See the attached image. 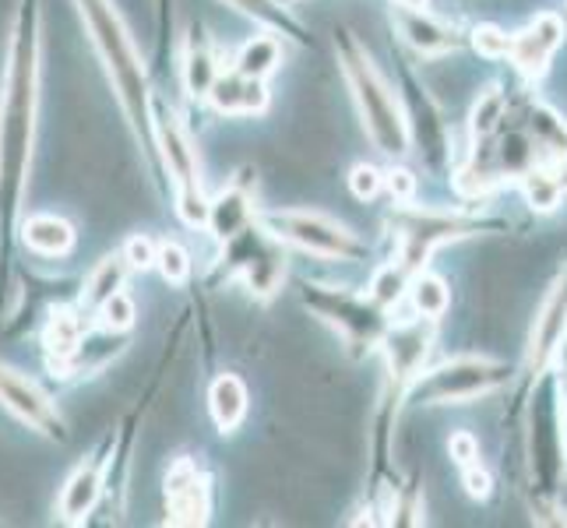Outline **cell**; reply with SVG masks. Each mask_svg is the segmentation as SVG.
<instances>
[{"mask_svg":"<svg viewBox=\"0 0 567 528\" xmlns=\"http://www.w3.org/2000/svg\"><path fill=\"white\" fill-rule=\"evenodd\" d=\"M39 113V0H18L0 85V244L22 215Z\"/></svg>","mask_w":567,"mask_h":528,"instance_id":"6da1fadb","label":"cell"},{"mask_svg":"<svg viewBox=\"0 0 567 528\" xmlns=\"http://www.w3.org/2000/svg\"><path fill=\"white\" fill-rule=\"evenodd\" d=\"M78 14L92 35L95 50L103 56V68L110 74V82L121 95V106L131 121L134 138L142 142V148L152 155H159L155 148V124H152V92H148V77H145V64L138 50H134V39L127 32V25L121 22V14L110 4V0H74Z\"/></svg>","mask_w":567,"mask_h":528,"instance_id":"7a4b0ae2","label":"cell"},{"mask_svg":"<svg viewBox=\"0 0 567 528\" xmlns=\"http://www.w3.org/2000/svg\"><path fill=\"white\" fill-rule=\"evenodd\" d=\"M336 53L349 82V92H353V103L360 110L363 131L370 134V142L378 145V152L399 159V155H405L409 145H413L402 100L395 95V89L388 85V77L378 71L374 56L367 53V46L349 29L336 32Z\"/></svg>","mask_w":567,"mask_h":528,"instance_id":"3957f363","label":"cell"},{"mask_svg":"<svg viewBox=\"0 0 567 528\" xmlns=\"http://www.w3.org/2000/svg\"><path fill=\"white\" fill-rule=\"evenodd\" d=\"M525 458H529L533 511L539 521L557 515V494L567 476V441H564V398L554 370L536 377L529 405V434H525Z\"/></svg>","mask_w":567,"mask_h":528,"instance_id":"277c9868","label":"cell"},{"mask_svg":"<svg viewBox=\"0 0 567 528\" xmlns=\"http://www.w3.org/2000/svg\"><path fill=\"white\" fill-rule=\"evenodd\" d=\"M391 237H395V265L402 276L413 279L416 271L426 268V261L434 258V250L444 244H455L462 237H473V232L483 229L480 219H468V215L458 211H437V208H413L402 205L395 215H391Z\"/></svg>","mask_w":567,"mask_h":528,"instance_id":"5b68a950","label":"cell"},{"mask_svg":"<svg viewBox=\"0 0 567 528\" xmlns=\"http://www.w3.org/2000/svg\"><path fill=\"white\" fill-rule=\"evenodd\" d=\"M512 381V366L486 356H458L434 370H420L405 387V398L416 405H465L501 391Z\"/></svg>","mask_w":567,"mask_h":528,"instance_id":"8992f818","label":"cell"},{"mask_svg":"<svg viewBox=\"0 0 567 528\" xmlns=\"http://www.w3.org/2000/svg\"><path fill=\"white\" fill-rule=\"evenodd\" d=\"M303 307L339 331V339L353 356H367L370 349L381 345V335L388 331V307H381L374 297L336 289V286H303Z\"/></svg>","mask_w":567,"mask_h":528,"instance_id":"52a82bcc","label":"cell"},{"mask_svg":"<svg viewBox=\"0 0 567 528\" xmlns=\"http://www.w3.org/2000/svg\"><path fill=\"white\" fill-rule=\"evenodd\" d=\"M261 226L276 240L300 247L307 253H315V258H328V261H363L367 258V244L357 237V232L336 219H328L321 211H300V208L265 211Z\"/></svg>","mask_w":567,"mask_h":528,"instance_id":"ba28073f","label":"cell"},{"mask_svg":"<svg viewBox=\"0 0 567 528\" xmlns=\"http://www.w3.org/2000/svg\"><path fill=\"white\" fill-rule=\"evenodd\" d=\"M152 124H155V148H159V159L173 173V184H177L181 219L198 229L208 222V198L202 190V166H198V152H194L190 134L169 110L152 113Z\"/></svg>","mask_w":567,"mask_h":528,"instance_id":"9c48e42d","label":"cell"},{"mask_svg":"<svg viewBox=\"0 0 567 528\" xmlns=\"http://www.w3.org/2000/svg\"><path fill=\"white\" fill-rule=\"evenodd\" d=\"M226 253V271L240 276L247 282V289L258 300L276 297L282 279H286V250L282 240H276L265 226L247 222L240 232H233L229 240H223Z\"/></svg>","mask_w":567,"mask_h":528,"instance_id":"30bf717a","label":"cell"},{"mask_svg":"<svg viewBox=\"0 0 567 528\" xmlns=\"http://www.w3.org/2000/svg\"><path fill=\"white\" fill-rule=\"evenodd\" d=\"M430 345H434V318H413V321H399L388 324V331L381 335V349L388 356V374H391V387L384 395V420L381 426L391 420V408L399 413V405L405 398V387L416 381V374L423 370Z\"/></svg>","mask_w":567,"mask_h":528,"instance_id":"8fae6325","label":"cell"},{"mask_svg":"<svg viewBox=\"0 0 567 528\" xmlns=\"http://www.w3.org/2000/svg\"><path fill=\"white\" fill-rule=\"evenodd\" d=\"M0 405L8 413L25 423L35 434H43L50 441H64V416L56 413V405L50 402V395L35 381H29L25 374H18L8 363H0Z\"/></svg>","mask_w":567,"mask_h":528,"instance_id":"7c38bea8","label":"cell"},{"mask_svg":"<svg viewBox=\"0 0 567 528\" xmlns=\"http://www.w3.org/2000/svg\"><path fill=\"white\" fill-rule=\"evenodd\" d=\"M564 35H567L564 18L546 11L536 18V22H529L522 32H515L512 39H507V61L515 64V71L522 77L536 82V77H543L546 71H550L557 50L564 46Z\"/></svg>","mask_w":567,"mask_h":528,"instance_id":"4fadbf2b","label":"cell"},{"mask_svg":"<svg viewBox=\"0 0 567 528\" xmlns=\"http://www.w3.org/2000/svg\"><path fill=\"white\" fill-rule=\"evenodd\" d=\"M166 521L205 525L208 521V479L194 458H177L166 473Z\"/></svg>","mask_w":567,"mask_h":528,"instance_id":"5bb4252c","label":"cell"},{"mask_svg":"<svg viewBox=\"0 0 567 528\" xmlns=\"http://www.w3.org/2000/svg\"><path fill=\"white\" fill-rule=\"evenodd\" d=\"M564 339H567V268L554 282L550 297L543 300L536 328H533V342H529V374H533V381L543 374V370H550L554 352L560 349Z\"/></svg>","mask_w":567,"mask_h":528,"instance_id":"9a60e30c","label":"cell"},{"mask_svg":"<svg viewBox=\"0 0 567 528\" xmlns=\"http://www.w3.org/2000/svg\"><path fill=\"white\" fill-rule=\"evenodd\" d=\"M391 22H395V29L402 32L405 43L423 56H441V53H452L462 46V35L452 25L430 18L423 8H395Z\"/></svg>","mask_w":567,"mask_h":528,"instance_id":"2e32d148","label":"cell"},{"mask_svg":"<svg viewBox=\"0 0 567 528\" xmlns=\"http://www.w3.org/2000/svg\"><path fill=\"white\" fill-rule=\"evenodd\" d=\"M205 100L223 116H258L268 110V89L261 77H247L240 71H233L215 77Z\"/></svg>","mask_w":567,"mask_h":528,"instance_id":"e0dca14e","label":"cell"},{"mask_svg":"<svg viewBox=\"0 0 567 528\" xmlns=\"http://www.w3.org/2000/svg\"><path fill=\"white\" fill-rule=\"evenodd\" d=\"M85 318L82 310L74 307H61L53 310V318L43 328V349H47V360L53 370H68L71 360L78 356V349L85 342Z\"/></svg>","mask_w":567,"mask_h":528,"instance_id":"ac0fdd59","label":"cell"},{"mask_svg":"<svg viewBox=\"0 0 567 528\" xmlns=\"http://www.w3.org/2000/svg\"><path fill=\"white\" fill-rule=\"evenodd\" d=\"M103 465L106 462L100 455V458H92V462H82L68 476L61 504H56V511H61L64 521H82L95 507V500H100V494H103Z\"/></svg>","mask_w":567,"mask_h":528,"instance_id":"d6986e66","label":"cell"},{"mask_svg":"<svg viewBox=\"0 0 567 528\" xmlns=\"http://www.w3.org/2000/svg\"><path fill=\"white\" fill-rule=\"evenodd\" d=\"M22 240L43 258H64L74 247V226L61 215H29L22 222Z\"/></svg>","mask_w":567,"mask_h":528,"instance_id":"ffe728a7","label":"cell"},{"mask_svg":"<svg viewBox=\"0 0 567 528\" xmlns=\"http://www.w3.org/2000/svg\"><path fill=\"white\" fill-rule=\"evenodd\" d=\"M219 56H215L212 50V39L194 29L190 32V43H187V53H184V82H187V92L194 95V100H205L212 82L219 77Z\"/></svg>","mask_w":567,"mask_h":528,"instance_id":"44dd1931","label":"cell"},{"mask_svg":"<svg viewBox=\"0 0 567 528\" xmlns=\"http://www.w3.org/2000/svg\"><path fill=\"white\" fill-rule=\"evenodd\" d=\"M247 222H254V205L240 187H226L219 198L208 201V229L215 240H229L233 232H240Z\"/></svg>","mask_w":567,"mask_h":528,"instance_id":"7402d4cb","label":"cell"},{"mask_svg":"<svg viewBox=\"0 0 567 528\" xmlns=\"http://www.w3.org/2000/svg\"><path fill=\"white\" fill-rule=\"evenodd\" d=\"M208 408H212V420L223 434H233L244 416H247V387L237 374H223L215 377L212 391H208Z\"/></svg>","mask_w":567,"mask_h":528,"instance_id":"603a6c76","label":"cell"},{"mask_svg":"<svg viewBox=\"0 0 567 528\" xmlns=\"http://www.w3.org/2000/svg\"><path fill=\"white\" fill-rule=\"evenodd\" d=\"M226 4H233L240 14L254 18V22H261L268 32L292 35V39H300V43H307L303 25L289 14V8L282 4V0H226Z\"/></svg>","mask_w":567,"mask_h":528,"instance_id":"cb8c5ba5","label":"cell"},{"mask_svg":"<svg viewBox=\"0 0 567 528\" xmlns=\"http://www.w3.org/2000/svg\"><path fill=\"white\" fill-rule=\"evenodd\" d=\"M279 64H282V43H279V35L268 32V29L261 35L247 39V43L240 46V53H237V71L247 74V77H261V82Z\"/></svg>","mask_w":567,"mask_h":528,"instance_id":"d4e9b609","label":"cell"},{"mask_svg":"<svg viewBox=\"0 0 567 528\" xmlns=\"http://www.w3.org/2000/svg\"><path fill=\"white\" fill-rule=\"evenodd\" d=\"M127 261L124 253H110L100 265L92 268V276L85 282V307H100L103 300H110L113 292L124 289V279H127Z\"/></svg>","mask_w":567,"mask_h":528,"instance_id":"484cf974","label":"cell"},{"mask_svg":"<svg viewBox=\"0 0 567 528\" xmlns=\"http://www.w3.org/2000/svg\"><path fill=\"white\" fill-rule=\"evenodd\" d=\"M409 300H413V310L420 318H441L447 303H452V292H447V282L430 276V271H416L413 279H409Z\"/></svg>","mask_w":567,"mask_h":528,"instance_id":"4316f807","label":"cell"},{"mask_svg":"<svg viewBox=\"0 0 567 528\" xmlns=\"http://www.w3.org/2000/svg\"><path fill=\"white\" fill-rule=\"evenodd\" d=\"M155 268L163 271V279H166V282L181 286V282H187V276H190V258H187V250H184L181 244L163 240L159 247H155Z\"/></svg>","mask_w":567,"mask_h":528,"instance_id":"83f0119b","label":"cell"},{"mask_svg":"<svg viewBox=\"0 0 567 528\" xmlns=\"http://www.w3.org/2000/svg\"><path fill=\"white\" fill-rule=\"evenodd\" d=\"M95 314H100V324L106 331H127L134 324V318H138V310H134V300L121 289V292H113L110 300H103L100 307H95Z\"/></svg>","mask_w":567,"mask_h":528,"instance_id":"f1b7e54d","label":"cell"},{"mask_svg":"<svg viewBox=\"0 0 567 528\" xmlns=\"http://www.w3.org/2000/svg\"><path fill=\"white\" fill-rule=\"evenodd\" d=\"M349 187H353L360 201H370L384 187V173L370 163H360V166H353V173H349Z\"/></svg>","mask_w":567,"mask_h":528,"instance_id":"f546056e","label":"cell"},{"mask_svg":"<svg viewBox=\"0 0 567 528\" xmlns=\"http://www.w3.org/2000/svg\"><path fill=\"white\" fill-rule=\"evenodd\" d=\"M507 32H501L497 25H480L473 32V46L483 53V56H491V61H501V56H507Z\"/></svg>","mask_w":567,"mask_h":528,"instance_id":"4dcf8cb0","label":"cell"},{"mask_svg":"<svg viewBox=\"0 0 567 528\" xmlns=\"http://www.w3.org/2000/svg\"><path fill=\"white\" fill-rule=\"evenodd\" d=\"M155 247H159V244H152L148 237H142V232H138V237H131L127 244H124V261L131 265V268H155Z\"/></svg>","mask_w":567,"mask_h":528,"instance_id":"1f68e13d","label":"cell"},{"mask_svg":"<svg viewBox=\"0 0 567 528\" xmlns=\"http://www.w3.org/2000/svg\"><path fill=\"white\" fill-rule=\"evenodd\" d=\"M384 184L391 190V198H395V205H409V201H413L416 176L409 173V169H391V173H384Z\"/></svg>","mask_w":567,"mask_h":528,"instance_id":"d6a6232c","label":"cell"},{"mask_svg":"<svg viewBox=\"0 0 567 528\" xmlns=\"http://www.w3.org/2000/svg\"><path fill=\"white\" fill-rule=\"evenodd\" d=\"M462 473H465V490H468V497H476V500H486V497H491L494 479H491V473H486V468H483L480 462L465 465Z\"/></svg>","mask_w":567,"mask_h":528,"instance_id":"836d02e7","label":"cell"},{"mask_svg":"<svg viewBox=\"0 0 567 528\" xmlns=\"http://www.w3.org/2000/svg\"><path fill=\"white\" fill-rule=\"evenodd\" d=\"M447 452H452V458L465 468V465H473L480 462V444L473 434H455L452 441H447Z\"/></svg>","mask_w":567,"mask_h":528,"instance_id":"e575fe53","label":"cell"},{"mask_svg":"<svg viewBox=\"0 0 567 528\" xmlns=\"http://www.w3.org/2000/svg\"><path fill=\"white\" fill-rule=\"evenodd\" d=\"M395 8H426V0H391Z\"/></svg>","mask_w":567,"mask_h":528,"instance_id":"d590c367","label":"cell"},{"mask_svg":"<svg viewBox=\"0 0 567 528\" xmlns=\"http://www.w3.org/2000/svg\"><path fill=\"white\" fill-rule=\"evenodd\" d=\"M282 4H286V8H292V4H300V0H282Z\"/></svg>","mask_w":567,"mask_h":528,"instance_id":"8d00e7d4","label":"cell"}]
</instances>
